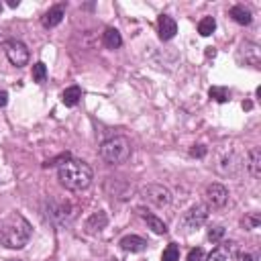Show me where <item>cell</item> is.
Masks as SVG:
<instances>
[{
	"label": "cell",
	"mask_w": 261,
	"mask_h": 261,
	"mask_svg": "<svg viewBox=\"0 0 261 261\" xmlns=\"http://www.w3.org/2000/svg\"><path fill=\"white\" fill-rule=\"evenodd\" d=\"M57 177H59V184L69 190V192H82L86 188H90L92 179H94V173H92V167L82 161V159H67L63 163H59V169H57Z\"/></svg>",
	"instance_id": "obj_1"
},
{
	"label": "cell",
	"mask_w": 261,
	"mask_h": 261,
	"mask_svg": "<svg viewBox=\"0 0 261 261\" xmlns=\"http://www.w3.org/2000/svg\"><path fill=\"white\" fill-rule=\"evenodd\" d=\"M29 239H31V224L22 214L12 212L0 222V241L4 247L22 249L29 243Z\"/></svg>",
	"instance_id": "obj_2"
},
{
	"label": "cell",
	"mask_w": 261,
	"mask_h": 261,
	"mask_svg": "<svg viewBox=\"0 0 261 261\" xmlns=\"http://www.w3.org/2000/svg\"><path fill=\"white\" fill-rule=\"evenodd\" d=\"M133 153V147H130V141L122 135H114L110 139H106L102 145H100V157L110 163V165H120L124 163Z\"/></svg>",
	"instance_id": "obj_3"
},
{
	"label": "cell",
	"mask_w": 261,
	"mask_h": 261,
	"mask_svg": "<svg viewBox=\"0 0 261 261\" xmlns=\"http://www.w3.org/2000/svg\"><path fill=\"white\" fill-rule=\"evenodd\" d=\"M4 53H6L8 61H10L14 67H24V65L29 63V57H31L27 45H24L22 41H18V39H8V41L4 43Z\"/></svg>",
	"instance_id": "obj_4"
},
{
	"label": "cell",
	"mask_w": 261,
	"mask_h": 261,
	"mask_svg": "<svg viewBox=\"0 0 261 261\" xmlns=\"http://www.w3.org/2000/svg\"><path fill=\"white\" fill-rule=\"evenodd\" d=\"M141 196H143L147 202L155 204V206H167V204L171 202L169 190L163 188V186H159V184H149V186H145V188L141 190Z\"/></svg>",
	"instance_id": "obj_5"
},
{
	"label": "cell",
	"mask_w": 261,
	"mask_h": 261,
	"mask_svg": "<svg viewBox=\"0 0 261 261\" xmlns=\"http://www.w3.org/2000/svg\"><path fill=\"white\" fill-rule=\"evenodd\" d=\"M206 218H208V206H206V204H196V206H192V208L184 214L181 226H184L186 230H194V228L202 226V224L206 222Z\"/></svg>",
	"instance_id": "obj_6"
},
{
	"label": "cell",
	"mask_w": 261,
	"mask_h": 261,
	"mask_svg": "<svg viewBox=\"0 0 261 261\" xmlns=\"http://www.w3.org/2000/svg\"><path fill=\"white\" fill-rule=\"evenodd\" d=\"M206 200H208L212 206L220 208V206H224L226 200H228V190H226L222 184H210V186L206 188Z\"/></svg>",
	"instance_id": "obj_7"
},
{
	"label": "cell",
	"mask_w": 261,
	"mask_h": 261,
	"mask_svg": "<svg viewBox=\"0 0 261 261\" xmlns=\"http://www.w3.org/2000/svg\"><path fill=\"white\" fill-rule=\"evenodd\" d=\"M208 261H237V247H234V243L218 245L208 255Z\"/></svg>",
	"instance_id": "obj_8"
},
{
	"label": "cell",
	"mask_w": 261,
	"mask_h": 261,
	"mask_svg": "<svg viewBox=\"0 0 261 261\" xmlns=\"http://www.w3.org/2000/svg\"><path fill=\"white\" fill-rule=\"evenodd\" d=\"M157 29H159V37H161L163 41L173 39L175 33H177V24H175V20H173L171 16H167V14H161V16H159V20H157Z\"/></svg>",
	"instance_id": "obj_9"
},
{
	"label": "cell",
	"mask_w": 261,
	"mask_h": 261,
	"mask_svg": "<svg viewBox=\"0 0 261 261\" xmlns=\"http://www.w3.org/2000/svg\"><path fill=\"white\" fill-rule=\"evenodd\" d=\"M118 245H120L122 251H130V253H141V251L147 249V241L141 239V237H137V234H126V237H122Z\"/></svg>",
	"instance_id": "obj_10"
},
{
	"label": "cell",
	"mask_w": 261,
	"mask_h": 261,
	"mask_svg": "<svg viewBox=\"0 0 261 261\" xmlns=\"http://www.w3.org/2000/svg\"><path fill=\"white\" fill-rule=\"evenodd\" d=\"M63 6H53V8H49L45 14H43V18H41V24L45 27V29H53V27H57L61 20H63Z\"/></svg>",
	"instance_id": "obj_11"
},
{
	"label": "cell",
	"mask_w": 261,
	"mask_h": 261,
	"mask_svg": "<svg viewBox=\"0 0 261 261\" xmlns=\"http://www.w3.org/2000/svg\"><path fill=\"white\" fill-rule=\"evenodd\" d=\"M247 169H249V173L253 177L261 175V151H259V147H253L247 153Z\"/></svg>",
	"instance_id": "obj_12"
},
{
	"label": "cell",
	"mask_w": 261,
	"mask_h": 261,
	"mask_svg": "<svg viewBox=\"0 0 261 261\" xmlns=\"http://www.w3.org/2000/svg\"><path fill=\"white\" fill-rule=\"evenodd\" d=\"M108 224V216H106V212H94L88 220H86V230L88 232H100L104 226Z\"/></svg>",
	"instance_id": "obj_13"
},
{
	"label": "cell",
	"mask_w": 261,
	"mask_h": 261,
	"mask_svg": "<svg viewBox=\"0 0 261 261\" xmlns=\"http://www.w3.org/2000/svg\"><path fill=\"white\" fill-rule=\"evenodd\" d=\"M230 16H232V20L239 22V24H251V20H253L251 10L245 8V6H232V8H230Z\"/></svg>",
	"instance_id": "obj_14"
},
{
	"label": "cell",
	"mask_w": 261,
	"mask_h": 261,
	"mask_svg": "<svg viewBox=\"0 0 261 261\" xmlns=\"http://www.w3.org/2000/svg\"><path fill=\"white\" fill-rule=\"evenodd\" d=\"M80 98H82L80 86H69V88H65L63 94H61V102H63L65 106H75V104L80 102Z\"/></svg>",
	"instance_id": "obj_15"
},
{
	"label": "cell",
	"mask_w": 261,
	"mask_h": 261,
	"mask_svg": "<svg viewBox=\"0 0 261 261\" xmlns=\"http://www.w3.org/2000/svg\"><path fill=\"white\" fill-rule=\"evenodd\" d=\"M102 41H104V45L108 49H118L122 45V37H120V33L116 29H106L104 35H102Z\"/></svg>",
	"instance_id": "obj_16"
},
{
	"label": "cell",
	"mask_w": 261,
	"mask_h": 261,
	"mask_svg": "<svg viewBox=\"0 0 261 261\" xmlns=\"http://www.w3.org/2000/svg\"><path fill=\"white\" fill-rule=\"evenodd\" d=\"M143 218H145V222L149 224V228L153 232H157V234H165L167 232V224L161 218H157L155 214H143Z\"/></svg>",
	"instance_id": "obj_17"
},
{
	"label": "cell",
	"mask_w": 261,
	"mask_h": 261,
	"mask_svg": "<svg viewBox=\"0 0 261 261\" xmlns=\"http://www.w3.org/2000/svg\"><path fill=\"white\" fill-rule=\"evenodd\" d=\"M214 29H216V20H214L212 16H204V18L198 22V33H200L202 37L212 35V33H214Z\"/></svg>",
	"instance_id": "obj_18"
},
{
	"label": "cell",
	"mask_w": 261,
	"mask_h": 261,
	"mask_svg": "<svg viewBox=\"0 0 261 261\" xmlns=\"http://www.w3.org/2000/svg\"><path fill=\"white\" fill-rule=\"evenodd\" d=\"M208 94H210V98L212 100H216V102H226L228 100V96H230V92L226 90V88H222V86H212L210 90H208Z\"/></svg>",
	"instance_id": "obj_19"
},
{
	"label": "cell",
	"mask_w": 261,
	"mask_h": 261,
	"mask_svg": "<svg viewBox=\"0 0 261 261\" xmlns=\"http://www.w3.org/2000/svg\"><path fill=\"white\" fill-rule=\"evenodd\" d=\"M163 261H177L179 259V249L175 243H169L165 249H163V255H161Z\"/></svg>",
	"instance_id": "obj_20"
},
{
	"label": "cell",
	"mask_w": 261,
	"mask_h": 261,
	"mask_svg": "<svg viewBox=\"0 0 261 261\" xmlns=\"http://www.w3.org/2000/svg\"><path fill=\"white\" fill-rule=\"evenodd\" d=\"M45 77H47V67H45L43 61H37V63L33 65V80L39 82V84H43Z\"/></svg>",
	"instance_id": "obj_21"
},
{
	"label": "cell",
	"mask_w": 261,
	"mask_h": 261,
	"mask_svg": "<svg viewBox=\"0 0 261 261\" xmlns=\"http://www.w3.org/2000/svg\"><path fill=\"white\" fill-rule=\"evenodd\" d=\"M224 237V228L222 226H214L208 230V241H220Z\"/></svg>",
	"instance_id": "obj_22"
},
{
	"label": "cell",
	"mask_w": 261,
	"mask_h": 261,
	"mask_svg": "<svg viewBox=\"0 0 261 261\" xmlns=\"http://www.w3.org/2000/svg\"><path fill=\"white\" fill-rule=\"evenodd\" d=\"M202 257H204V251L200 247H196L188 253V261H202Z\"/></svg>",
	"instance_id": "obj_23"
},
{
	"label": "cell",
	"mask_w": 261,
	"mask_h": 261,
	"mask_svg": "<svg viewBox=\"0 0 261 261\" xmlns=\"http://www.w3.org/2000/svg\"><path fill=\"white\" fill-rule=\"evenodd\" d=\"M245 224H247V228H257V226H259V214H251V216H247Z\"/></svg>",
	"instance_id": "obj_24"
},
{
	"label": "cell",
	"mask_w": 261,
	"mask_h": 261,
	"mask_svg": "<svg viewBox=\"0 0 261 261\" xmlns=\"http://www.w3.org/2000/svg\"><path fill=\"white\" fill-rule=\"evenodd\" d=\"M190 155L192 157H204L206 155V147L204 145H196L194 149H190Z\"/></svg>",
	"instance_id": "obj_25"
},
{
	"label": "cell",
	"mask_w": 261,
	"mask_h": 261,
	"mask_svg": "<svg viewBox=\"0 0 261 261\" xmlns=\"http://www.w3.org/2000/svg\"><path fill=\"white\" fill-rule=\"evenodd\" d=\"M6 104H8V94H6V90H0V108Z\"/></svg>",
	"instance_id": "obj_26"
},
{
	"label": "cell",
	"mask_w": 261,
	"mask_h": 261,
	"mask_svg": "<svg viewBox=\"0 0 261 261\" xmlns=\"http://www.w3.org/2000/svg\"><path fill=\"white\" fill-rule=\"evenodd\" d=\"M243 261H259V259H257V255H253V253H247V255L243 257Z\"/></svg>",
	"instance_id": "obj_27"
},
{
	"label": "cell",
	"mask_w": 261,
	"mask_h": 261,
	"mask_svg": "<svg viewBox=\"0 0 261 261\" xmlns=\"http://www.w3.org/2000/svg\"><path fill=\"white\" fill-rule=\"evenodd\" d=\"M8 6H12V8H14V6H18V0H10V2H8Z\"/></svg>",
	"instance_id": "obj_28"
},
{
	"label": "cell",
	"mask_w": 261,
	"mask_h": 261,
	"mask_svg": "<svg viewBox=\"0 0 261 261\" xmlns=\"http://www.w3.org/2000/svg\"><path fill=\"white\" fill-rule=\"evenodd\" d=\"M0 12H2V2H0Z\"/></svg>",
	"instance_id": "obj_29"
}]
</instances>
